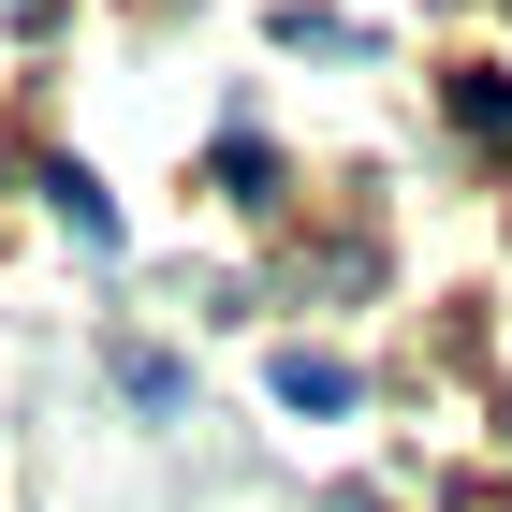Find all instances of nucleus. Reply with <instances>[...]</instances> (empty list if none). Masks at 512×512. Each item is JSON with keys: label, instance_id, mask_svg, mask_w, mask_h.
Returning <instances> with one entry per match:
<instances>
[{"label": "nucleus", "instance_id": "obj_1", "mask_svg": "<svg viewBox=\"0 0 512 512\" xmlns=\"http://www.w3.org/2000/svg\"><path fill=\"white\" fill-rule=\"evenodd\" d=\"M278 410L337 425V410H366V366H352V352H308V337H293V352H278Z\"/></svg>", "mask_w": 512, "mask_h": 512}, {"label": "nucleus", "instance_id": "obj_2", "mask_svg": "<svg viewBox=\"0 0 512 512\" xmlns=\"http://www.w3.org/2000/svg\"><path fill=\"white\" fill-rule=\"evenodd\" d=\"M103 366H118V395H132V410H191V366L161 352V337H118Z\"/></svg>", "mask_w": 512, "mask_h": 512}, {"label": "nucleus", "instance_id": "obj_3", "mask_svg": "<svg viewBox=\"0 0 512 512\" xmlns=\"http://www.w3.org/2000/svg\"><path fill=\"white\" fill-rule=\"evenodd\" d=\"M44 205H59L88 249H118V205H103V176H74V161H59V176H44Z\"/></svg>", "mask_w": 512, "mask_h": 512}, {"label": "nucleus", "instance_id": "obj_4", "mask_svg": "<svg viewBox=\"0 0 512 512\" xmlns=\"http://www.w3.org/2000/svg\"><path fill=\"white\" fill-rule=\"evenodd\" d=\"M454 118H469L483 147H512V88H498V74H454Z\"/></svg>", "mask_w": 512, "mask_h": 512}, {"label": "nucleus", "instance_id": "obj_5", "mask_svg": "<svg viewBox=\"0 0 512 512\" xmlns=\"http://www.w3.org/2000/svg\"><path fill=\"white\" fill-rule=\"evenodd\" d=\"M220 191H235V205H278V161L249 147V132H235V147H220Z\"/></svg>", "mask_w": 512, "mask_h": 512}, {"label": "nucleus", "instance_id": "obj_6", "mask_svg": "<svg viewBox=\"0 0 512 512\" xmlns=\"http://www.w3.org/2000/svg\"><path fill=\"white\" fill-rule=\"evenodd\" d=\"M337 512H381V498H337Z\"/></svg>", "mask_w": 512, "mask_h": 512}]
</instances>
